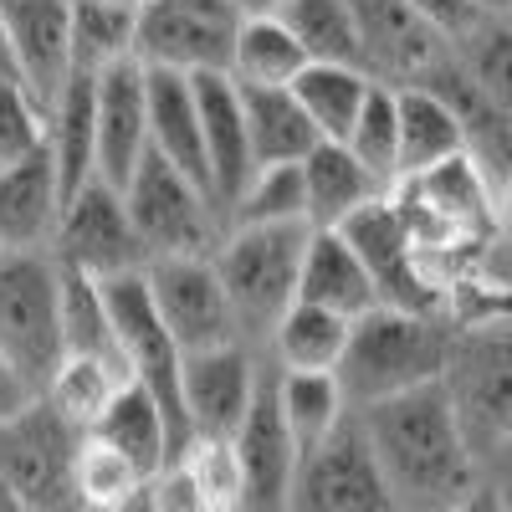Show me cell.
Instances as JSON below:
<instances>
[{
    "instance_id": "28",
    "label": "cell",
    "mask_w": 512,
    "mask_h": 512,
    "mask_svg": "<svg viewBox=\"0 0 512 512\" xmlns=\"http://www.w3.org/2000/svg\"><path fill=\"white\" fill-rule=\"evenodd\" d=\"M93 93H98V77L72 72L62 98L47 113V149L62 180V205L93 180Z\"/></svg>"
},
{
    "instance_id": "51",
    "label": "cell",
    "mask_w": 512,
    "mask_h": 512,
    "mask_svg": "<svg viewBox=\"0 0 512 512\" xmlns=\"http://www.w3.org/2000/svg\"><path fill=\"white\" fill-rule=\"evenodd\" d=\"M123 512H149V502H144V497H139V502H134V507H123Z\"/></svg>"
},
{
    "instance_id": "9",
    "label": "cell",
    "mask_w": 512,
    "mask_h": 512,
    "mask_svg": "<svg viewBox=\"0 0 512 512\" xmlns=\"http://www.w3.org/2000/svg\"><path fill=\"white\" fill-rule=\"evenodd\" d=\"M144 287H149V303H154L164 333L175 338V349L185 359L241 344L236 313L226 303V287H221L216 267H210V256H169V262H149Z\"/></svg>"
},
{
    "instance_id": "20",
    "label": "cell",
    "mask_w": 512,
    "mask_h": 512,
    "mask_svg": "<svg viewBox=\"0 0 512 512\" xmlns=\"http://www.w3.org/2000/svg\"><path fill=\"white\" fill-rule=\"evenodd\" d=\"M144 82H149V154H159L169 169H180L185 180H195L210 195L200 108H195L190 77H180V72H144Z\"/></svg>"
},
{
    "instance_id": "35",
    "label": "cell",
    "mask_w": 512,
    "mask_h": 512,
    "mask_svg": "<svg viewBox=\"0 0 512 512\" xmlns=\"http://www.w3.org/2000/svg\"><path fill=\"white\" fill-rule=\"evenodd\" d=\"M128 384V374L118 364H98V359H62L57 379L47 384V400L62 420H72L82 436L93 431V425L103 420V410L113 405V395Z\"/></svg>"
},
{
    "instance_id": "25",
    "label": "cell",
    "mask_w": 512,
    "mask_h": 512,
    "mask_svg": "<svg viewBox=\"0 0 512 512\" xmlns=\"http://www.w3.org/2000/svg\"><path fill=\"white\" fill-rule=\"evenodd\" d=\"M241 113H246V139H251L256 169L303 164L323 144L308 113L297 108L292 88H241Z\"/></svg>"
},
{
    "instance_id": "17",
    "label": "cell",
    "mask_w": 512,
    "mask_h": 512,
    "mask_svg": "<svg viewBox=\"0 0 512 512\" xmlns=\"http://www.w3.org/2000/svg\"><path fill=\"white\" fill-rule=\"evenodd\" d=\"M195 88V108H200V139H205V169H210V195H216L221 216L231 221L236 200L246 195L256 159H251V139H246V113H241V88L231 82V72H205L190 77Z\"/></svg>"
},
{
    "instance_id": "36",
    "label": "cell",
    "mask_w": 512,
    "mask_h": 512,
    "mask_svg": "<svg viewBox=\"0 0 512 512\" xmlns=\"http://www.w3.org/2000/svg\"><path fill=\"white\" fill-rule=\"evenodd\" d=\"M344 149L384 190H395V180H400V98H395L390 82H374L369 88V103L354 123V134L344 139Z\"/></svg>"
},
{
    "instance_id": "38",
    "label": "cell",
    "mask_w": 512,
    "mask_h": 512,
    "mask_svg": "<svg viewBox=\"0 0 512 512\" xmlns=\"http://www.w3.org/2000/svg\"><path fill=\"white\" fill-rule=\"evenodd\" d=\"M77 492H82V507H88V512H123V507H134L149 492V482L118 451H108L98 436H82Z\"/></svg>"
},
{
    "instance_id": "45",
    "label": "cell",
    "mask_w": 512,
    "mask_h": 512,
    "mask_svg": "<svg viewBox=\"0 0 512 512\" xmlns=\"http://www.w3.org/2000/svg\"><path fill=\"white\" fill-rule=\"evenodd\" d=\"M492 226H497L492 236H507L512 241V180L492 190Z\"/></svg>"
},
{
    "instance_id": "46",
    "label": "cell",
    "mask_w": 512,
    "mask_h": 512,
    "mask_svg": "<svg viewBox=\"0 0 512 512\" xmlns=\"http://www.w3.org/2000/svg\"><path fill=\"white\" fill-rule=\"evenodd\" d=\"M226 6L236 11V21H262V16H282L287 0H226Z\"/></svg>"
},
{
    "instance_id": "2",
    "label": "cell",
    "mask_w": 512,
    "mask_h": 512,
    "mask_svg": "<svg viewBox=\"0 0 512 512\" xmlns=\"http://www.w3.org/2000/svg\"><path fill=\"white\" fill-rule=\"evenodd\" d=\"M441 390L477 461L512 441V297H492L477 282L456 287Z\"/></svg>"
},
{
    "instance_id": "24",
    "label": "cell",
    "mask_w": 512,
    "mask_h": 512,
    "mask_svg": "<svg viewBox=\"0 0 512 512\" xmlns=\"http://www.w3.org/2000/svg\"><path fill=\"white\" fill-rule=\"evenodd\" d=\"M395 98H400V180L395 185L420 180L431 169H441L446 159L466 154L461 118L436 88L410 82V88H395Z\"/></svg>"
},
{
    "instance_id": "18",
    "label": "cell",
    "mask_w": 512,
    "mask_h": 512,
    "mask_svg": "<svg viewBox=\"0 0 512 512\" xmlns=\"http://www.w3.org/2000/svg\"><path fill=\"white\" fill-rule=\"evenodd\" d=\"M231 36L236 21H210L169 6H144L139 11V36H134V62L144 72H180V77H205L231 67Z\"/></svg>"
},
{
    "instance_id": "3",
    "label": "cell",
    "mask_w": 512,
    "mask_h": 512,
    "mask_svg": "<svg viewBox=\"0 0 512 512\" xmlns=\"http://www.w3.org/2000/svg\"><path fill=\"white\" fill-rule=\"evenodd\" d=\"M451 354V318L374 308L349 328V349L338 364V384L349 395V410L395 400L425 384H441Z\"/></svg>"
},
{
    "instance_id": "21",
    "label": "cell",
    "mask_w": 512,
    "mask_h": 512,
    "mask_svg": "<svg viewBox=\"0 0 512 512\" xmlns=\"http://www.w3.org/2000/svg\"><path fill=\"white\" fill-rule=\"evenodd\" d=\"M297 303L323 308L349 323H359L364 313L379 308V292H374L364 262L338 231H313L308 256H303V282H297Z\"/></svg>"
},
{
    "instance_id": "8",
    "label": "cell",
    "mask_w": 512,
    "mask_h": 512,
    "mask_svg": "<svg viewBox=\"0 0 512 512\" xmlns=\"http://www.w3.org/2000/svg\"><path fill=\"white\" fill-rule=\"evenodd\" d=\"M354 246V256L364 262L374 292H379V308H400V313H431V318H451L446 308V292L425 277L420 256H415V241H410V226L400 216L395 195H379L374 205H364L354 221L338 226Z\"/></svg>"
},
{
    "instance_id": "39",
    "label": "cell",
    "mask_w": 512,
    "mask_h": 512,
    "mask_svg": "<svg viewBox=\"0 0 512 512\" xmlns=\"http://www.w3.org/2000/svg\"><path fill=\"white\" fill-rule=\"evenodd\" d=\"M47 149V108L16 77H0V169Z\"/></svg>"
},
{
    "instance_id": "7",
    "label": "cell",
    "mask_w": 512,
    "mask_h": 512,
    "mask_svg": "<svg viewBox=\"0 0 512 512\" xmlns=\"http://www.w3.org/2000/svg\"><path fill=\"white\" fill-rule=\"evenodd\" d=\"M123 210L134 221V236L144 246V262H169V256H216L226 236V216L195 180L169 169L159 154H149L134 180L123 185Z\"/></svg>"
},
{
    "instance_id": "47",
    "label": "cell",
    "mask_w": 512,
    "mask_h": 512,
    "mask_svg": "<svg viewBox=\"0 0 512 512\" xmlns=\"http://www.w3.org/2000/svg\"><path fill=\"white\" fill-rule=\"evenodd\" d=\"M0 512H31V507H26V502H21V497L6 487V482H0Z\"/></svg>"
},
{
    "instance_id": "19",
    "label": "cell",
    "mask_w": 512,
    "mask_h": 512,
    "mask_svg": "<svg viewBox=\"0 0 512 512\" xmlns=\"http://www.w3.org/2000/svg\"><path fill=\"white\" fill-rule=\"evenodd\" d=\"M62 221V180L52 149L0 169V251H52Z\"/></svg>"
},
{
    "instance_id": "30",
    "label": "cell",
    "mask_w": 512,
    "mask_h": 512,
    "mask_svg": "<svg viewBox=\"0 0 512 512\" xmlns=\"http://www.w3.org/2000/svg\"><path fill=\"white\" fill-rule=\"evenodd\" d=\"M226 72L236 88H292L308 72V57L277 16H262V21H236Z\"/></svg>"
},
{
    "instance_id": "15",
    "label": "cell",
    "mask_w": 512,
    "mask_h": 512,
    "mask_svg": "<svg viewBox=\"0 0 512 512\" xmlns=\"http://www.w3.org/2000/svg\"><path fill=\"white\" fill-rule=\"evenodd\" d=\"M349 11L359 21V41L369 72L390 88H410V82H425L451 52L446 41L425 26L405 0H349Z\"/></svg>"
},
{
    "instance_id": "50",
    "label": "cell",
    "mask_w": 512,
    "mask_h": 512,
    "mask_svg": "<svg viewBox=\"0 0 512 512\" xmlns=\"http://www.w3.org/2000/svg\"><path fill=\"white\" fill-rule=\"evenodd\" d=\"M93 6H123V11H144L149 0H93Z\"/></svg>"
},
{
    "instance_id": "33",
    "label": "cell",
    "mask_w": 512,
    "mask_h": 512,
    "mask_svg": "<svg viewBox=\"0 0 512 512\" xmlns=\"http://www.w3.org/2000/svg\"><path fill=\"white\" fill-rule=\"evenodd\" d=\"M134 36H139V11L72 0V72L103 77L134 62Z\"/></svg>"
},
{
    "instance_id": "41",
    "label": "cell",
    "mask_w": 512,
    "mask_h": 512,
    "mask_svg": "<svg viewBox=\"0 0 512 512\" xmlns=\"http://www.w3.org/2000/svg\"><path fill=\"white\" fill-rule=\"evenodd\" d=\"M472 282L492 297H512V241L507 236H492L482 251H477V272Z\"/></svg>"
},
{
    "instance_id": "10",
    "label": "cell",
    "mask_w": 512,
    "mask_h": 512,
    "mask_svg": "<svg viewBox=\"0 0 512 512\" xmlns=\"http://www.w3.org/2000/svg\"><path fill=\"white\" fill-rule=\"evenodd\" d=\"M287 512H400V502L384 487L354 415L338 425L323 446L303 451Z\"/></svg>"
},
{
    "instance_id": "48",
    "label": "cell",
    "mask_w": 512,
    "mask_h": 512,
    "mask_svg": "<svg viewBox=\"0 0 512 512\" xmlns=\"http://www.w3.org/2000/svg\"><path fill=\"white\" fill-rule=\"evenodd\" d=\"M456 512H497V507H492V497H487V492H477L472 502H466V507H456Z\"/></svg>"
},
{
    "instance_id": "32",
    "label": "cell",
    "mask_w": 512,
    "mask_h": 512,
    "mask_svg": "<svg viewBox=\"0 0 512 512\" xmlns=\"http://www.w3.org/2000/svg\"><path fill=\"white\" fill-rule=\"evenodd\" d=\"M62 349H67V359H98V364H118L128 374L113 318H108L103 282L82 277V272H62Z\"/></svg>"
},
{
    "instance_id": "14",
    "label": "cell",
    "mask_w": 512,
    "mask_h": 512,
    "mask_svg": "<svg viewBox=\"0 0 512 512\" xmlns=\"http://www.w3.org/2000/svg\"><path fill=\"white\" fill-rule=\"evenodd\" d=\"M267 359L246 344L210 349L185 359V415L195 441H236V431L251 415V400L262 390Z\"/></svg>"
},
{
    "instance_id": "5",
    "label": "cell",
    "mask_w": 512,
    "mask_h": 512,
    "mask_svg": "<svg viewBox=\"0 0 512 512\" xmlns=\"http://www.w3.org/2000/svg\"><path fill=\"white\" fill-rule=\"evenodd\" d=\"M0 359L41 400L62 349V267L52 251H0Z\"/></svg>"
},
{
    "instance_id": "49",
    "label": "cell",
    "mask_w": 512,
    "mask_h": 512,
    "mask_svg": "<svg viewBox=\"0 0 512 512\" xmlns=\"http://www.w3.org/2000/svg\"><path fill=\"white\" fill-rule=\"evenodd\" d=\"M0 77H16L11 72V47H6V26H0Z\"/></svg>"
},
{
    "instance_id": "16",
    "label": "cell",
    "mask_w": 512,
    "mask_h": 512,
    "mask_svg": "<svg viewBox=\"0 0 512 512\" xmlns=\"http://www.w3.org/2000/svg\"><path fill=\"white\" fill-rule=\"evenodd\" d=\"M236 466H241V512H287L292 477H297V446L277 415L272 369L262 374V390L251 400V415L236 431Z\"/></svg>"
},
{
    "instance_id": "31",
    "label": "cell",
    "mask_w": 512,
    "mask_h": 512,
    "mask_svg": "<svg viewBox=\"0 0 512 512\" xmlns=\"http://www.w3.org/2000/svg\"><path fill=\"white\" fill-rule=\"evenodd\" d=\"M379 77L359 72V67H308L303 77L292 82L297 108L308 113V123L318 128L323 144H344L354 134V123L369 103V88Z\"/></svg>"
},
{
    "instance_id": "6",
    "label": "cell",
    "mask_w": 512,
    "mask_h": 512,
    "mask_svg": "<svg viewBox=\"0 0 512 512\" xmlns=\"http://www.w3.org/2000/svg\"><path fill=\"white\" fill-rule=\"evenodd\" d=\"M82 431L62 420L47 400H26L0 420V482L31 512H88L77 492Z\"/></svg>"
},
{
    "instance_id": "26",
    "label": "cell",
    "mask_w": 512,
    "mask_h": 512,
    "mask_svg": "<svg viewBox=\"0 0 512 512\" xmlns=\"http://www.w3.org/2000/svg\"><path fill=\"white\" fill-rule=\"evenodd\" d=\"M349 318H333L323 308H308L297 303L267 338L262 359L277 369V374H338L344 364V349H349Z\"/></svg>"
},
{
    "instance_id": "4",
    "label": "cell",
    "mask_w": 512,
    "mask_h": 512,
    "mask_svg": "<svg viewBox=\"0 0 512 512\" xmlns=\"http://www.w3.org/2000/svg\"><path fill=\"white\" fill-rule=\"evenodd\" d=\"M308 241L313 226H226L216 256H210L236 313V333L251 354H262L272 328L297 308Z\"/></svg>"
},
{
    "instance_id": "37",
    "label": "cell",
    "mask_w": 512,
    "mask_h": 512,
    "mask_svg": "<svg viewBox=\"0 0 512 512\" xmlns=\"http://www.w3.org/2000/svg\"><path fill=\"white\" fill-rule=\"evenodd\" d=\"M226 226H308L303 200V164H272L256 169L246 195L236 200Z\"/></svg>"
},
{
    "instance_id": "29",
    "label": "cell",
    "mask_w": 512,
    "mask_h": 512,
    "mask_svg": "<svg viewBox=\"0 0 512 512\" xmlns=\"http://www.w3.org/2000/svg\"><path fill=\"white\" fill-rule=\"evenodd\" d=\"M277 21L292 31L297 47H303L308 67H359V72H369L349 0H287Z\"/></svg>"
},
{
    "instance_id": "1",
    "label": "cell",
    "mask_w": 512,
    "mask_h": 512,
    "mask_svg": "<svg viewBox=\"0 0 512 512\" xmlns=\"http://www.w3.org/2000/svg\"><path fill=\"white\" fill-rule=\"evenodd\" d=\"M400 512H456L482 492V461L441 384L354 410Z\"/></svg>"
},
{
    "instance_id": "13",
    "label": "cell",
    "mask_w": 512,
    "mask_h": 512,
    "mask_svg": "<svg viewBox=\"0 0 512 512\" xmlns=\"http://www.w3.org/2000/svg\"><path fill=\"white\" fill-rule=\"evenodd\" d=\"M149 159V82L139 62L98 77L93 93V180L123 195L134 169Z\"/></svg>"
},
{
    "instance_id": "40",
    "label": "cell",
    "mask_w": 512,
    "mask_h": 512,
    "mask_svg": "<svg viewBox=\"0 0 512 512\" xmlns=\"http://www.w3.org/2000/svg\"><path fill=\"white\" fill-rule=\"evenodd\" d=\"M405 6L446 41V52L456 47L461 36H472V31L497 11V6H487V0H405Z\"/></svg>"
},
{
    "instance_id": "11",
    "label": "cell",
    "mask_w": 512,
    "mask_h": 512,
    "mask_svg": "<svg viewBox=\"0 0 512 512\" xmlns=\"http://www.w3.org/2000/svg\"><path fill=\"white\" fill-rule=\"evenodd\" d=\"M52 256L62 272H82L93 282L108 277H128V272H144V246L134 236V221L123 210V195L108 190L103 180H88L67 205H62V221L52 236Z\"/></svg>"
},
{
    "instance_id": "43",
    "label": "cell",
    "mask_w": 512,
    "mask_h": 512,
    "mask_svg": "<svg viewBox=\"0 0 512 512\" xmlns=\"http://www.w3.org/2000/svg\"><path fill=\"white\" fill-rule=\"evenodd\" d=\"M26 400H36V395H31L26 384H21V379L11 374V364L0 359V420H11V415H16V410H21Z\"/></svg>"
},
{
    "instance_id": "27",
    "label": "cell",
    "mask_w": 512,
    "mask_h": 512,
    "mask_svg": "<svg viewBox=\"0 0 512 512\" xmlns=\"http://www.w3.org/2000/svg\"><path fill=\"white\" fill-rule=\"evenodd\" d=\"M272 369V364H267ZM272 395H277V415L287 425V436L297 446V456L323 446L338 425H344L354 410H349V395L338 374H277L272 369Z\"/></svg>"
},
{
    "instance_id": "44",
    "label": "cell",
    "mask_w": 512,
    "mask_h": 512,
    "mask_svg": "<svg viewBox=\"0 0 512 512\" xmlns=\"http://www.w3.org/2000/svg\"><path fill=\"white\" fill-rule=\"evenodd\" d=\"M149 6H169V11H190V16H210V21H236V11L226 0H149Z\"/></svg>"
},
{
    "instance_id": "22",
    "label": "cell",
    "mask_w": 512,
    "mask_h": 512,
    "mask_svg": "<svg viewBox=\"0 0 512 512\" xmlns=\"http://www.w3.org/2000/svg\"><path fill=\"white\" fill-rule=\"evenodd\" d=\"M379 195H390V190H384L344 144H318L303 159V200H308V226L313 231H338L344 221H354L364 205H374Z\"/></svg>"
},
{
    "instance_id": "34",
    "label": "cell",
    "mask_w": 512,
    "mask_h": 512,
    "mask_svg": "<svg viewBox=\"0 0 512 512\" xmlns=\"http://www.w3.org/2000/svg\"><path fill=\"white\" fill-rule=\"evenodd\" d=\"M451 62L497 113L512 118V11H492L472 36H461Z\"/></svg>"
},
{
    "instance_id": "42",
    "label": "cell",
    "mask_w": 512,
    "mask_h": 512,
    "mask_svg": "<svg viewBox=\"0 0 512 512\" xmlns=\"http://www.w3.org/2000/svg\"><path fill=\"white\" fill-rule=\"evenodd\" d=\"M482 492L497 512H512V441L482 456Z\"/></svg>"
},
{
    "instance_id": "23",
    "label": "cell",
    "mask_w": 512,
    "mask_h": 512,
    "mask_svg": "<svg viewBox=\"0 0 512 512\" xmlns=\"http://www.w3.org/2000/svg\"><path fill=\"white\" fill-rule=\"evenodd\" d=\"M88 436H98L108 451H118L144 482L164 477L169 466H175V441H169V425H164L159 405L139 390L134 379H128L123 390L113 395V405L103 410V420L93 425Z\"/></svg>"
},
{
    "instance_id": "12",
    "label": "cell",
    "mask_w": 512,
    "mask_h": 512,
    "mask_svg": "<svg viewBox=\"0 0 512 512\" xmlns=\"http://www.w3.org/2000/svg\"><path fill=\"white\" fill-rule=\"evenodd\" d=\"M11 72L52 113L72 77V0H0Z\"/></svg>"
}]
</instances>
